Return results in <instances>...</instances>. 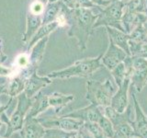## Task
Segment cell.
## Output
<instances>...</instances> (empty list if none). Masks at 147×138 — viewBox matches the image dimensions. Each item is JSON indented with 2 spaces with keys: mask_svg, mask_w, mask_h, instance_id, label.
<instances>
[{
  "mask_svg": "<svg viewBox=\"0 0 147 138\" xmlns=\"http://www.w3.org/2000/svg\"><path fill=\"white\" fill-rule=\"evenodd\" d=\"M32 103H33L32 99L28 98L24 92H22L20 95H18L17 108L11 116L7 118V115L5 113L6 112L2 113L0 119H1L2 122H5L7 126L5 137L10 138L15 132L21 130L25 118L27 116V112L30 110Z\"/></svg>",
  "mask_w": 147,
  "mask_h": 138,
  "instance_id": "obj_1",
  "label": "cell"
},
{
  "mask_svg": "<svg viewBox=\"0 0 147 138\" xmlns=\"http://www.w3.org/2000/svg\"><path fill=\"white\" fill-rule=\"evenodd\" d=\"M72 99L73 97L71 96H65L58 93H53L51 96H43L39 94L34 98V100H32L33 103H32V106L29 110L28 115L37 118L41 112H43L49 107L55 108L56 112H58V110L63 105L67 104V102Z\"/></svg>",
  "mask_w": 147,
  "mask_h": 138,
  "instance_id": "obj_2",
  "label": "cell"
},
{
  "mask_svg": "<svg viewBox=\"0 0 147 138\" xmlns=\"http://www.w3.org/2000/svg\"><path fill=\"white\" fill-rule=\"evenodd\" d=\"M45 128L37 118L27 114L22 129L20 130V138H41L44 135Z\"/></svg>",
  "mask_w": 147,
  "mask_h": 138,
  "instance_id": "obj_3",
  "label": "cell"
},
{
  "mask_svg": "<svg viewBox=\"0 0 147 138\" xmlns=\"http://www.w3.org/2000/svg\"><path fill=\"white\" fill-rule=\"evenodd\" d=\"M39 122L42 124L45 129H61L64 131H74L77 130L80 127L81 122L76 120L66 119V118H52V119H38Z\"/></svg>",
  "mask_w": 147,
  "mask_h": 138,
  "instance_id": "obj_4",
  "label": "cell"
},
{
  "mask_svg": "<svg viewBox=\"0 0 147 138\" xmlns=\"http://www.w3.org/2000/svg\"><path fill=\"white\" fill-rule=\"evenodd\" d=\"M51 83L49 77H43L37 75V72L34 71L31 75L25 80V87L24 93L27 95L28 98L32 99L35 95L38 93V91L40 90L42 87H46Z\"/></svg>",
  "mask_w": 147,
  "mask_h": 138,
  "instance_id": "obj_5",
  "label": "cell"
},
{
  "mask_svg": "<svg viewBox=\"0 0 147 138\" xmlns=\"http://www.w3.org/2000/svg\"><path fill=\"white\" fill-rule=\"evenodd\" d=\"M92 68H93V62H86V61L80 62L67 69H64V70L50 73L48 75V77L63 78V77H68L72 76H82L85 75L86 73L89 72Z\"/></svg>",
  "mask_w": 147,
  "mask_h": 138,
  "instance_id": "obj_6",
  "label": "cell"
},
{
  "mask_svg": "<svg viewBox=\"0 0 147 138\" xmlns=\"http://www.w3.org/2000/svg\"><path fill=\"white\" fill-rule=\"evenodd\" d=\"M42 23V16L33 15L30 13L27 18V29L23 36V41L27 43L33 34L36 32V30L39 29L40 24Z\"/></svg>",
  "mask_w": 147,
  "mask_h": 138,
  "instance_id": "obj_7",
  "label": "cell"
},
{
  "mask_svg": "<svg viewBox=\"0 0 147 138\" xmlns=\"http://www.w3.org/2000/svg\"><path fill=\"white\" fill-rule=\"evenodd\" d=\"M59 23L55 20L52 22H48V23H44V24L41 26L39 30L36 32L34 37L30 40V45H29V50H31V48L36 44V43H38L40 40H41L44 37H47V35L50 33L51 31L54 30L57 27H59Z\"/></svg>",
  "mask_w": 147,
  "mask_h": 138,
  "instance_id": "obj_8",
  "label": "cell"
},
{
  "mask_svg": "<svg viewBox=\"0 0 147 138\" xmlns=\"http://www.w3.org/2000/svg\"><path fill=\"white\" fill-rule=\"evenodd\" d=\"M25 87V79L22 77L16 76L12 78V80L7 86V95L11 98H14L18 95H20L24 91Z\"/></svg>",
  "mask_w": 147,
  "mask_h": 138,
  "instance_id": "obj_9",
  "label": "cell"
},
{
  "mask_svg": "<svg viewBox=\"0 0 147 138\" xmlns=\"http://www.w3.org/2000/svg\"><path fill=\"white\" fill-rule=\"evenodd\" d=\"M59 3H51L49 6L47 7L45 13H43V17H42V23H48V22H52L53 21V20L54 18H56L59 12Z\"/></svg>",
  "mask_w": 147,
  "mask_h": 138,
  "instance_id": "obj_10",
  "label": "cell"
},
{
  "mask_svg": "<svg viewBox=\"0 0 147 138\" xmlns=\"http://www.w3.org/2000/svg\"><path fill=\"white\" fill-rule=\"evenodd\" d=\"M71 133H67L60 131L59 129H46L44 135L41 138H71Z\"/></svg>",
  "mask_w": 147,
  "mask_h": 138,
  "instance_id": "obj_11",
  "label": "cell"
},
{
  "mask_svg": "<svg viewBox=\"0 0 147 138\" xmlns=\"http://www.w3.org/2000/svg\"><path fill=\"white\" fill-rule=\"evenodd\" d=\"M30 13L33 14V15L42 16L44 13V4L36 0V1H34L30 5Z\"/></svg>",
  "mask_w": 147,
  "mask_h": 138,
  "instance_id": "obj_12",
  "label": "cell"
},
{
  "mask_svg": "<svg viewBox=\"0 0 147 138\" xmlns=\"http://www.w3.org/2000/svg\"><path fill=\"white\" fill-rule=\"evenodd\" d=\"M10 104V103H9ZM9 104H7V105H4V106H2L1 108H0V117H1V115H2V113L4 112H6V110L8 108V105ZM2 121H1V119H0V127H1V125H2Z\"/></svg>",
  "mask_w": 147,
  "mask_h": 138,
  "instance_id": "obj_13",
  "label": "cell"
},
{
  "mask_svg": "<svg viewBox=\"0 0 147 138\" xmlns=\"http://www.w3.org/2000/svg\"><path fill=\"white\" fill-rule=\"evenodd\" d=\"M7 93V87L6 86H0V96L1 94Z\"/></svg>",
  "mask_w": 147,
  "mask_h": 138,
  "instance_id": "obj_14",
  "label": "cell"
},
{
  "mask_svg": "<svg viewBox=\"0 0 147 138\" xmlns=\"http://www.w3.org/2000/svg\"><path fill=\"white\" fill-rule=\"evenodd\" d=\"M6 59H7V56H6V55L3 54V53H0V64L3 63Z\"/></svg>",
  "mask_w": 147,
  "mask_h": 138,
  "instance_id": "obj_15",
  "label": "cell"
},
{
  "mask_svg": "<svg viewBox=\"0 0 147 138\" xmlns=\"http://www.w3.org/2000/svg\"><path fill=\"white\" fill-rule=\"evenodd\" d=\"M0 138H7V137H5V136H4V137H3V136H0Z\"/></svg>",
  "mask_w": 147,
  "mask_h": 138,
  "instance_id": "obj_16",
  "label": "cell"
},
{
  "mask_svg": "<svg viewBox=\"0 0 147 138\" xmlns=\"http://www.w3.org/2000/svg\"><path fill=\"white\" fill-rule=\"evenodd\" d=\"M0 41H1V40H0ZM0 45H2V44H0Z\"/></svg>",
  "mask_w": 147,
  "mask_h": 138,
  "instance_id": "obj_17",
  "label": "cell"
}]
</instances>
